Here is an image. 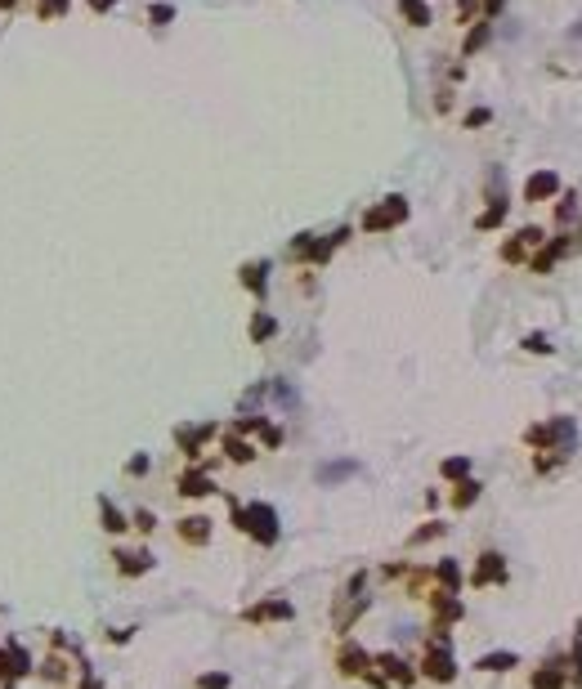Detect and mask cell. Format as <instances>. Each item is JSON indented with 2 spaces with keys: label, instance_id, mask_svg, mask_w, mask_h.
<instances>
[{
  "label": "cell",
  "instance_id": "7a4b0ae2",
  "mask_svg": "<svg viewBox=\"0 0 582 689\" xmlns=\"http://www.w3.org/2000/svg\"><path fill=\"white\" fill-rule=\"evenodd\" d=\"M403 220H408V201L403 197H386L381 206H372L368 215H363V228H368V233H386V228L403 224Z\"/></svg>",
  "mask_w": 582,
  "mask_h": 689
},
{
  "label": "cell",
  "instance_id": "4dcf8cb0",
  "mask_svg": "<svg viewBox=\"0 0 582 689\" xmlns=\"http://www.w3.org/2000/svg\"><path fill=\"white\" fill-rule=\"evenodd\" d=\"M135 528H139V533H153V528H157L153 511H135Z\"/></svg>",
  "mask_w": 582,
  "mask_h": 689
},
{
  "label": "cell",
  "instance_id": "7c38bea8",
  "mask_svg": "<svg viewBox=\"0 0 582 689\" xmlns=\"http://www.w3.org/2000/svg\"><path fill=\"white\" fill-rule=\"evenodd\" d=\"M242 618H246V623H269V618L287 623V618H291V604H287V600H264V604H256V609H246Z\"/></svg>",
  "mask_w": 582,
  "mask_h": 689
},
{
  "label": "cell",
  "instance_id": "4316f807",
  "mask_svg": "<svg viewBox=\"0 0 582 689\" xmlns=\"http://www.w3.org/2000/svg\"><path fill=\"white\" fill-rule=\"evenodd\" d=\"M41 676H45V680H63V676H68V663H63V658H45V663H41Z\"/></svg>",
  "mask_w": 582,
  "mask_h": 689
},
{
  "label": "cell",
  "instance_id": "2e32d148",
  "mask_svg": "<svg viewBox=\"0 0 582 689\" xmlns=\"http://www.w3.org/2000/svg\"><path fill=\"white\" fill-rule=\"evenodd\" d=\"M336 663H341V671H345V676H363V671H368V653H363L358 645H345Z\"/></svg>",
  "mask_w": 582,
  "mask_h": 689
},
{
  "label": "cell",
  "instance_id": "9a60e30c",
  "mask_svg": "<svg viewBox=\"0 0 582 689\" xmlns=\"http://www.w3.org/2000/svg\"><path fill=\"white\" fill-rule=\"evenodd\" d=\"M179 493L184 497H206V493H215V483H211V475H202V470H184V475H179Z\"/></svg>",
  "mask_w": 582,
  "mask_h": 689
},
{
  "label": "cell",
  "instance_id": "3957f363",
  "mask_svg": "<svg viewBox=\"0 0 582 689\" xmlns=\"http://www.w3.org/2000/svg\"><path fill=\"white\" fill-rule=\"evenodd\" d=\"M421 671L430 680H439V685H448L457 676V667H453V645H439V640H430V649H426V658H421Z\"/></svg>",
  "mask_w": 582,
  "mask_h": 689
},
{
  "label": "cell",
  "instance_id": "8d00e7d4",
  "mask_svg": "<svg viewBox=\"0 0 582 689\" xmlns=\"http://www.w3.org/2000/svg\"><path fill=\"white\" fill-rule=\"evenodd\" d=\"M9 9H19V0H0V14H9Z\"/></svg>",
  "mask_w": 582,
  "mask_h": 689
},
{
  "label": "cell",
  "instance_id": "30bf717a",
  "mask_svg": "<svg viewBox=\"0 0 582 689\" xmlns=\"http://www.w3.org/2000/svg\"><path fill=\"white\" fill-rule=\"evenodd\" d=\"M372 667H381V676H394L398 685H412V680H417V671H412L403 658H394V653H376Z\"/></svg>",
  "mask_w": 582,
  "mask_h": 689
},
{
  "label": "cell",
  "instance_id": "8992f818",
  "mask_svg": "<svg viewBox=\"0 0 582 689\" xmlns=\"http://www.w3.org/2000/svg\"><path fill=\"white\" fill-rule=\"evenodd\" d=\"M538 246H542V228H520V233H515V238L502 246V260L515 264V260H524L528 251H538Z\"/></svg>",
  "mask_w": 582,
  "mask_h": 689
},
{
  "label": "cell",
  "instance_id": "603a6c76",
  "mask_svg": "<svg viewBox=\"0 0 582 689\" xmlns=\"http://www.w3.org/2000/svg\"><path fill=\"white\" fill-rule=\"evenodd\" d=\"M564 685V671L560 667H542V671H533V689H560Z\"/></svg>",
  "mask_w": 582,
  "mask_h": 689
},
{
  "label": "cell",
  "instance_id": "d590c367",
  "mask_svg": "<svg viewBox=\"0 0 582 689\" xmlns=\"http://www.w3.org/2000/svg\"><path fill=\"white\" fill-rule=\"evenodd\" d=\"M144 470H148V457H135V461L126 466V475H144Z\"/></svg>",
  "mask_w": 582,
  "mask_h": 689
},
{
  "label": "cell",
  "instance_id": "1f68e13d",
  "mask_svg": "<svg viewBox=\"0 0 582 689\" xmlns=\"http://www.w3.org/2000/svg\"><path fill=\"white\" fill-rule=\"evenodd\" d=\"M443 533V524H426L421 533H412V546H417V542H430V537H439Z\"/></svg>",
  "mask_w": 582,
  "mask_h": 689
},
{
  "label": "cell",
  "instance_id": "d4e9b609",
  "mask_svg": "<svg viewBox=\"0 0 582 689\" xmlns=\"http://www.w3.org/2000/svg\"><path fill=\"white\" fill-rule=\"evenodd\" d=\"M488 31H493V27H488V19H479V23H475V31L466 36V49H461V54H475V49L488 41Z\"/></svg>",
  "mask_w": 582,
  "mask_h": 689
},
{
  "label": "cell",
  "instance_id": "ac0fdd59",
  "mask_svg": "<svg viewBox=\"0 0 582 689\" xmlns=\"http://www.w3.org/2000/svg\"><path fill=\"white\" fill-rule=\"evenodd\" d=\"M274 331H278V323H274V318H269V313L260 309V313L251 318V341H256V345H264V341H269Z\"/></svg>",
  "mask_w": 582,
  "mask_h": 689
},
{
  "label": "cell",
  "instance_id": "ffe728a7",
  "mask_svg": "<svg viewBox=\"0 0 582 689\" xmlns=\"http://www.w3.org/2000/svg\"><path fill=\"white\" fill-rule=\"evenodd\" d=\"M475 497H479V483H475V479H461L457 488H453V506H457V511H466Z\"/></svg>",
  "mask_w": 582,
  "mask_h": 689
},
{
  "label": "cell",
  "instance_id": "cb8c5ba5",
  "mask_svg": "<svg viewBox=\"0 0 582 689\" xmlns=\"http://www.w3.org/2000/svg\"><path fill=\"white\" fill-rule=\"evenodd\" d=\"M68 14V0H36V19H63Z\"/></svg>",
  "mask_w": 582,
  "mask_h": 689
},
{
  "label": "cell",
  "instance_id": "e0dca14e",
  "mask_svg": "<svg viewBox=\"0 0 582 689\" xmlns=\"http://www.w3.org/2000/svg\"><path fill=\"white\" fill-rule=\"evenodd\" d=\"M99 519H104V528H108L112 537H121V533L130 528V524H126V515H121V511H116V506H112V501H108V497H99Z\"/></svg>",
  "mask_w": 582,
  "mask_h": 689
},
{
  "label": "cell",
  "instance_id": "4fadbf2b",
  "mask_svg": "<svg viewBox=\"0 0 582 689\" xmlns=\"http://www.w3.org/2000/svg\"><path fill=\"white\" fill-rule=\"evenodd\" d=\"M179 537H184L189 546L211 542V519H206V515H189V519H179Z\"/></svg>",
  "mask_w": 582,
  "mask_h": 689
},
{
  "label": "cell",
  "instance_id": "9c48e42d",
  "mask_svg": "<svg viewBox=\"0 0 582 689\" xmlns=\"http://www.w3.org/2000/svg\"><path fill=\"white\" fill-rule=\"evenodd\" d=\"M112 560H116V568H121L126 578H139V573L153 568V555H148V550H112Z\"/></svg>",
  "mask_w": 582,
  "mask_h": 689
},
{
  "label": "cell",
  "instance_id": "d6986e66",
  "mask_svg": "<svg viewBox=\"0 0 582 689\" xmlns=\"http://www.w3.org/2000/svg\"><path fill=\"white\" fill-rule=\"evenodd\" d=\"M224 452H229V461H238V466H246V461L256 457V448H251V443H242V439H233V434L224 439Z\"/></svg>",
  "mask_w": 582,
  "mask_h": 689
},
{
  "label": "cell",
  "instance_id": "d6a6232c",
  "mask_svg": "<svg viewBox=\"0 0 582 689\" xmlns=\"http://www.w3.org/2000/svg\"><path fill=\"white\" fill-rule=\"evenodd\" d=\"M488 116H493L488 108H475L471 116H466V130H475V126H484V121H488Z\"/></svg>",
  "mask_w": 582,
  "mask_h": 689
},
{
  "label": "cell",
  "instance_id": "7402d4cb",
  "mask_svg": "<svg viewBox=\"0 0 582 689\" xmlns=\"http://www.w3.org/2000/svg\"><path fill=\"white\" fill-rule=\"evenodd\" d=\"M502 220H506V201H502V197H497V201H493V206H488V211H484V215H479V220H475V228H497V224H502Z\"/></svg>",
  "mask_w": 582,
  "mask_h": 689
},
{
  "label": "cell",
  "instance_id": "ba28073f",
  "mask_svg": "<svg viewBox=\"0 0 582 689\" xmlns=\"http://www.w3.org/2000/svg\"><path fill=\"white\" fill-rule=\"evenodd\" d=\"M506 578V564H502V555H497V550H484V555H479V568H475V586H493V582H502Z\"/></svg>",
  "mask_w": 582,
  "mask_h": 689
},
{
  "label": "cell",
  "instance_id": "277c9868",
  "mask_svg": "<svg viewBox=\"0 0 582 689\" xmlns=\"http://www.w3.org/2000/svg\"><path fill=\"white\" fill-rule=\"evenodd\" d=\"M23 676H31V653L19 645V640H5V667H0V680H23Z\"/></svg>",
  "mask_w": 582,
  "mask_h": 689
},
{
  "label": "cell",
  "instance_id": "44dd1931",
  "mask_svg": "<svg viewBox=\"0 0 582 689\" xmlns=\"http://www.w3.org/2000/svg\"><path fill=\"white\" fill-rule=\"evenodd\" d=\"M475 667H479V671H511V667H515V653H484Z\"/></svg>",
  "mask_w": 582,
  "mask_h": 689
},
{
  "label": "cell",
  "instance_id": "8fae6325",
  "mask_svg": "<svg viewBox=\"0 0 582 689\" xmlns=\"http://www.w3.org/2000/svg\"><path fill=\"white\" fill-rule=\"evenodd\" d=\"M242 287L251 291V296H264V287H269V260H251V264H242Z\"/></svg>",
  "mask_w": 582,
  "mask_h": 689
},
{
  "label": "cell",
  "instance_id": "836d02e7",
  "mask_svg": "<svg viewBox=\"0 0 582 689\" xmlns=\"http://www.w3.org/2000/svg\"><path fill=\"white\" fill-rule=\"evenodd\" d=\"M524 349H538V354H546L551 345H546V336H528V341H524Z\"/></svg>",
  "mask_w": 582,
  "mask_h": 689
},
{
  "label": "cell",
  "instance_id": "83f0119b",
  "mask_svg": "<svg viewBox=\"0 0 582 689\" xmlns=\"http://www.w3.org/2000/svg\"><path fill=\"white\" fill-rule=\"evenodd\" d=\"M148 19H153V27H166L175 19V5H148Z\"/></svg>",
  "mask_w": 582,
  "mask_h": 689
},
{
  "label": "cell",
  "instance_id": "5b68a950",
  "mask_svg": "<svg viewBox=\"0 0 582 689\" xmlns=\"http://www.w3.org/2000/svg\"><path fill=\"white\" fill-rule=\"evenodd\" d=\"M215 434V426H179L175 430V443H179V452H184L189 461H197L202 457V443Z\"/></svg>",
  "mask_w": 582,
  "mask_h": 689
},
{
  "label": "cell",
  "instance_id": "e575fe53",
  "mask_svg": "<svg viewBox=\"0 0 582 689\" xmlns=\"http://www.w3.org/2000/svg\"><path fill=\"white\" fill-rule=\"evenodd\" d=\"M86 5H90L94 14H108V9H116V0H86Z\"/></svg>",
  "mask_w": 582,
  "mask_h": 689
},
{
  "label": "cell",
  "instance_id": "52a82bcc",
  "mask_svg": "<svg viewBox=\"0 0 582 689\" xmlns=\"http://www.w3.org/2000/svg\"><path fill=\"white\" fill-rule=\"evenodd\" d=\"M556 193H560V175L556 171H538V175H528V183H524V201H546Z\"/></svg>",
  "mask_w": 582,
  "mask_h": 689
},
{
  "label": "cell",
  "instance_id": "f1b7e54d",
  "mask_svg": "<svg viewBox=\"0 0 582 689\" xmlns=\"http://www.w3.org/2000/svg\"><path fill=\"white\" fill-rule=\"evenodd\" d=\"M439 582L448 586V591H457V582H461V573H457V564H453V560H443V564H439Z\"/></svg>",
  "mask_w": 582,
  "mask_h": 689
},
{
  "label": "cell",
  "instance_id": "f546056e",
  "mask_svg": "<svg viewBox=\"0 0 582 689\" xmlns=\"http://www.w3.org/2000/svg\"><path fill=\"white\" fill-rule=\"evenodd\" d=\"M197 689H229V676H224V671H211V676L197 680Z\"/></svg>",
  "mask_w": 582,
  "mask_h": 689
},
{
  "label": "cell",
  "instance_id": "484cf974",
  "mask_svg": "<svg viewBox=\"0 0 582 689\" xmlns=\"http://www.w3.org/2000/svg\"><path fill=\"white\" fill-rule=\"evenodd\" d=\"M439 470H443V479H466V470H471V461H466V457H448V461H443Z\"/></svg>",
  "mask_w": 582,
  "mask_h": 689
},
{
  "label": "cell",
  "instance_id": "6da1fadb",
  "mask_svg": "<svg viewBox=\"0 0 582 689\" xmlns=\"http://www.w3.org/2000/svg\"><path fill=\"white\" fill-rule=\"evenodd\" d=\"M233 524H238L242 533H251L260 546L278 542V515H274V506H260V501H256V506H246V511L233 506Z\"/></svg>",
  "mask_w": 582,
  "mask_h": 689
},
{
  "label": "cell",
  "instance_id": "5bb4252c",
  "mask_svg": "<svg viewBox=\"0 0 582 689\" xmlns=\"http://www.w3.org/2000/svg\"><path fill=\"white\" fill-rule=\"evenodd\" d=\"M398 14H403L408 27H430V23H435V14H430L426 0H398Z\"/></svg>",
  "mask_w": 582,
  "mask_h": 689
}]
</instances>
